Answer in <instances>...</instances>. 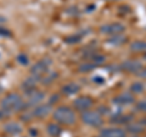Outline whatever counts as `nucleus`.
<instances>
[{"mask_svg":"<svg viewBox=\"0 0 146 137\" xmlns=\"http://www.w3.org/2000/svg\"><path fill=\"white\" fill-rule=\"evenodd\" d=\"M21 126L17 123H9L5 125V131L9 134H18V132H21Z\"/></svg>","mask_w":146,"mask_h":137,"instance_id":"obj_14","label":"nucleus"},{"mask_svg":"<svg viewBox=\"0 0 146 137\" xmlns=\"http://www.w3.org/2000/svg\"><path fill=\"white\" fill-rule=\"evenodd\" d=\"M44 92L38 90H32L28 94V98H27V104L28 106H36L44 99Z\"/></svg>","mask_w":146,"mask_h":137,"instance_id":"obj_6","label":"nucleus"},{"mask_svg":"<svg viewBox=\"0 0 146 137\" xmlns=\"http://www.w3.org/2000/svg\"><path fill=\"white\" fill-rule=\"evenodd\" d=\"M136 109L140 112H145L146 113V99H143V101L138 102V104H136Z\"/></svg>","mask_w":146,"mask_h":137,"instance_id":"obj_22","label":"nucleus"},{"mask_svg":"<svg viewBox=\"0 0 146 137\" xmlns=\"http://www.w3.org/2000/svg\"><path fill=\"white\" fill-rule=\"evenodd\" d=\"M95 65H93V63H84V65H82L79 67V70L80 72H90L91 69H94Z\"/></svg>","mask_w":146,"mask_h":137,"instance_id":"obj_21","label":"nucleus"},{"mask_svg":"<svg viewBox=\"0 0 146 137\" xmlns=\"http://www.w3.org/2000/svg\"><path fill=\"white\" fill-rule=\"evenodd\" d=\"M91 62H93V65H99V63H104L105 62V57L101 56V55H94V56H91Z\"/></svg>","mask_w":146,"mask_h":137,"instance_id":"obj_20","label":"nucleus"},{"mask_svg":"<svg viewBox=\"0 0 146 137\" xmlns=\"http://www.w3.org/2000/svg\"><path fill=\"white\" fill-rule=\"evenodd\" d=\"M110 1H111V0H110Z\"/></svg>","mask_w":146,"mask_h":137,"instance_id":"obj_27","label":"nucleus"},{"mask_svg":"<svg viewBox=\"0 0 146 137\" xmlns=\"http://www.w3.org/2000/svg\"><path fill=\"white\" fill-rule=\"evenodd\" d=\"M125 29V27L121 24V23H108V24H104L100 27V32L104 34H110V35H117L123 33Z\"/></svg>","mask_w":146,"mask_h":137,"instance_id":"obj_5","label":"nucleus"},{"mask_svg":"<svg viewBox=\"0 0 146 137\" xmlns=\"http://www.w3.org/2000/svg\"><path fill=\"white\" fill-rule=\"evenodd\" d=\"M133 102H134V97L129 94H122L115 98V103L119 104V106H123V104H130Z\"/></svg>","mask_w":146,"mask_h":137,"instance_id":"obj_11","label":"nucleus"},{"mask_svg":"<svg viewBox=\"0 0 146 137\" xmlns=\"http://www.w3.org/2000/svg\"><path fill=\"white\" fill-rule=\"evenodd\" d=\"M131 119H133V117H130V115H116V117H113L111 118V121L113 123H128V121H130Z\"/></svg>","mask_w":146,"mask_h":137,"instance_id":"obj_16","label":"nucleus"},{"mask_svg":"<svg viewBox=\"0 0 146 137\" xmlns=\"http://www.w3.org/2000/svg\"><path fill=\"white\" fill-rule=\"evenodd\" d=\"M54 119L63 125H72L76 123V113L68 107H60L54 112Z\"/></svg>","mask_w":146,"mask_h":137,"instance_id":"obj_2","label":"nucleus"},{"mask_svg":"<svg viewBox=\"0 0 146 137\" xmlns=\"http://www.w3.org/2000/svg\"><path fill=\"white\" fill-rule=\"evenodd\" d=\"M130 89H131V91H133V92L140 94V92H143V91H144V85L141 84V83H134L133 85L130 86Z\"/></svg>","mask_w":146,"mask_h":137,"instance_id":"obj_19","label":"nucleus"},{"mask_svg":"<svg viewBox=\"0 0 146 137\" xmlns=\"http://www.w3.org/2000/svg\"><path fill=\"white\" fill-rule=\"evenodd\" d=\"M82 120H83L86 125L98 127L102 124V118L98 112H91L86 111L84 113H82Z\"/></svg>","mask_w":146,"mask_h":137,"instance_id":"obj_3","label":"nucleus"},{"mask_svg":"<svg viewBox=\"0 0 146 137\" xmlns=\"http://www.w3.org/2000/svg\"><path fill=\"white\" fill-rule=\"evenodd\" d=\"M51 111V107L50 104H44V106H38L33 109L32 112V115L34 117H38V118H43V117H46L48 114Z\"/></svg>","mask_w":146,"mask_h":137,"instance_id":"obj_10","label":"nucleus"},{"mask_svg":"<svg viewBox=\"0 0 146 137\" xmlns=\"http://www.w3.org/2000/svg\"><path fill=\"white\" fill-rule=\"evenodd\" d=\"M48 131H49V134L51 136H54V137H56V136H58L61 134V129L57 125H55V124H50L48 126Z\"/></svg>","mask_w":146,"mask_h":137,"instance_id":"obj_17","label":"nucleus"},{"mask_svg":"<svg viewBox=\"0 0 146 137\" xmlns=\"http://www.w3.org/2000/svg\"><path fill=\"white\" fill-rule=\"evenodd\" d=\"M93 81H95V83H98V84H102L105 80L101 76H95V78H93Z\"/></svg>","mask_w":146,"mask_h":137,"instance_id":"obj_25","label":"nucleus"},{"mask_svg":"<svg viewBox=\"0 0 146 137\" xmlns=\"http://www.w3.org/2000/svg\"><path fill=\"white\" fill-rule=\"evenodd\" d=\"M125 40H127L125 36H122L121 34H117V35H112V38L108 39V43L113 44V45H121V44H124Z\"/></svg>","mask_w":146,"mask_h":137,"instance_id":"obj_15","label":"nucleus"},{"mask_svg":"<svg viewBox=\"0 0 146 137\" xmlns=\"http://www.w3.org/2000/svg\"><path fill=\"white\" fill-rule=\"evenodd\" d=\"M78 91H79V86L77 84H73V83L67 84L62 88V92L65 95H74L78 92Z\"/></svg>","mask_w":146,"mask_h":137,"instance_id":"obj_13","label":"nucleus"},{"mask_svg":"<svg viewBox=\"0 0 146 137\" xmlns=\"http://www.w3.org/2000/svg\"><path fill=\"white\" fill-rule=\"evenodd\" d=\"M80 40V36H71V38H67L66 41L67 43H78Z\"/></svg>","mask_w":146,"mask_h":137,"instance_id":"obj_24","label":"nucleus"},{"mask_svg":"<svg viewBox=\"0 0 146 137\" xmlns=\"http://www.w3.org/2000/svg\"><path fill=\"white\" fill-rule=\"evenodd\" d=\"M101 137H125V131L122 129H104Z\"/></svg>","mask_w":146,"mask_h":137,"instance_id":"obj_9","label":"nucleus"},{"mask_svg":"<svg viewBox=\"0 0 146 137\" xmlns=\"http://www.w3.org/2000/svg\"><path fill=\"white\" fill-rule=\"evenodd\" d=\"M128 131L138 134V132H143L144 131V126L141 124H129L128 125Z\"/></svg>","mask_w":146,"mask_h":137,"instance_id":"obj_18","label":"nucleus"},{"mask_svg":"<svg viewBox=\"0 0 146 137\" xmlns=\"http://www.w3.org/2000/svg\"><path fill=\"white\" fill-rule=\"evenodd\" d=\"M122 68L127 72L138 73L143 69V63L139 62V61H134V60H128V61L122 63Z\"/></svg>","mask_w":146,"mask_h":137,"instance_id":"obj_7","label":"nucleus"},{"mask_svg":"<svg viewBox=\"0 0 146 137\" xmlns=\"http://www.w3.org/2000/svg\"><path fill=\"white\" fill-rule=\"evenodd\" d=\"M130 50L134 52H146V41H141V40H136V41L131 43Z\"/></svg>","mask_w":146,"mask_h":137,"instance_id":"obj_12","label":"nucleus"},{"mask_svg":"<svg viewBox=\"0 0 146 137\" xmlns=\"http://www.w3.org/2000/svg\"><path fill=\"white\" fill-rule=\"evenodd\" d=\"M138 75L141 78H146V68L145 69H141L140 72H138Z\"/></svg>","mask_w":146,"mask_h":137,"instance_id":"obj_26","label":"nucleus"},{"mask_svg":"<svg viewBox=\"0 0 146 137\" xmlns=\"http://www.w3.org/2000/svg\"><path fill=\"white\" fill-rule=\"evenodd\" d=\"M74 107L78 109V111H86V109H89L91 107V104H93V101L89 98V97H86V96H83V97H78L74 101Z\"/></svg>","mask_w":146,"mask_h":137,"instance_id":"obj_8","label":"nucleus"},{"mask_svg":"<svg viewBox=\"0 0 146 137\" xmlns=\"http://www.w3.org/2000/svg\"><path fill=\"white\" fill-rule=\"evenodd\" d=\"M50 63L51 62H50L49 60H43V61H39L38 63H35V65L32 67V69H31L32 75H33L34 78H36V79H39L40 76L46 74Z\"/></svg>","mask_w":146,"mask_h":137,"instance_id":"obj_4","label":"nucleus"},{"mask_svg":"<svg viewBox=\"0 0 146 137\" xmlns=\"http://www.w3.org/2000/svg\"><path fill=\"white\" fill-rule=\"evenodd\" d=\"M25 106V102L18 94H9L1 99L0 102V108L4 113H15L21 111Z\"/></svg>","mask_w":146,"mask_h":137,"instance_id":"obj_1","label":"nucleus"},{"mask_svg":"<svg viewBox=\"0 0 146 137\" xmlns=\"http://www.w3.org/2000/svg\"><path fill=\"white\" fill-rule=\"evenodd\" d=\"M18 62L22 63V65H27L28 63V58H27L26 55H20L18 56Z\"/></svg>","mask_w":146,"mask_h":137,"instance_id":"obj_23","label":"nucleus"}]
</instances>
